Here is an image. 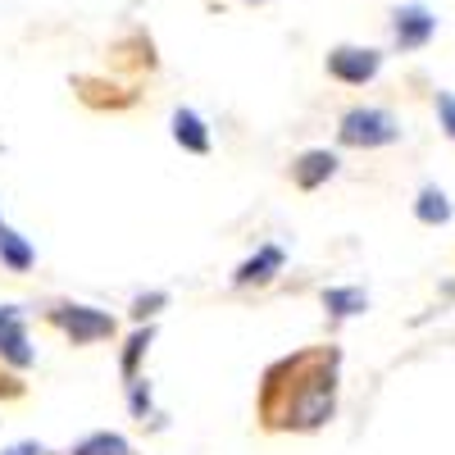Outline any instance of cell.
<instances>
[{
  "label": "cell",
  "mask_w": 455,
  "mask_h": 455,
  "mask_svg": "<svg viewBox=\"0 0 455 455\" xmlns=\"http://www.w3.org/2000/svg\"><path fill=\"white\" fill-rule=\"evenodd\" d=\"M433 32H437V14L428 5H419V0L392 10V42L401 51H424L433 42Z\"/></svg>",
  "instance_id": "3957f363"
},
{
  "label": "cell",
  "mask_w": 455,
  "mask_h": 455,
  "mask_svg": "<svg viewBox=\"0 0 455 455\" xmlns=\"http://www.w3.org/2000/svg\"><path fill=\"white\" fill-rule=\"evenodd\" d=\"M269 401H278V410L264 419L269 428H300V433L323 428L337 410V351H306L278 360L264 373L259 392V405Z\"/></svg>",
  "instance_id": "6da1fadb"
},
{
  "label": "cell",
  "mask_w": 455,
  "mask_h": 455,
  "mask_svg": "<svg viewBox=\"0 0 455 455\" xmlns=\"http://www.w3.org/2000/svg\"><path fill=\"white\" fill-rule=\"evenodd\" d=\"M0 259H5L14 274L32 269V259H36V255H32V246H28L19 233H14V228H5V223H0Z\"/></svg>",
  "instance_id": "7c38bea8"
},
{
  "label": "cell",
  "mask_w": 455,
  "mask_h": 455,
  "mask_svg": "<svg viewBox=\"0 0 455 455\" xmlns=\"http://www.w3.org/2000/svg\"><path fill=\"white\" fill-rule=\"evenodd\" d=\"M437 119H442L446 137L455 141V96H451V92H437Z\"/></svg>",
  "instance_id": "2e32d148"
},
{
  "label": "cell",
  "mask_w": 455,
  "mask_h": 455,
  "mask_svg": "<svg viewBox=\"0 0 455 455\" xmlns=\"http://www.w3.org/2000/svg\"><path fill=\"white\" fill-rule=\"evenodd\" d=\"M150 337H156V328H141V332H132V341H128V351H124V378H137V360L146 355V347H150Z\"/></svg>",
  "instance_id": "5bb4252c"
},
{
  "label": "cell",
  "mask_w": 455,
  "mask_h": 455,
  "mask_svg": "<svg viewBox=\"0 0 455 455\" xmlns=\"http://www.w3.org/2000/svg\"><path fill=\"white\" fill-rule=\"evenodd\" d=\"M378 68H383V55L373 46H337L328 55V73L337 83H351V87H364L378 78Z\"/></svg>",
  "instance_id": "277c9868"
},
{
  "label": "cell",
  "mask_w": 455,
  "mask_h": 455,
  "mask_svg": "<svg viewBox=\"0 0 455 455\" xmlns=\"http://www.w3.org/2000/svg\"><path fill=\"white\" fill-rule=\"evenodd\" d=\"M414 214H419V223H428V228L451 223V201H446L442 187H424L419 201H414Z\"/></svg>",
  "instance_id": "8fae6325"
},
{
  "label": "cell",
  "mask_w": 455,
  "mask_h": 455,
  "mask_svg": "<svg viewBox=\"0 0 455 455\" xmlns=\"http://www.w3.org/2000/svg\"><path fill=\"white\" fill-rule=\"evenodd\" d=\"M51 319H55V323L68 332V341H73V347H87V341L114 337V319H109L105 310H92V306H60Z\"/></svg>",
  "instance_id": "5b68a950"
},
{
  "label": "cell",
  "mask_w": 455,
  "mask_h": 455,
  "mask_svg": "<svg viewBox=\"0 0 455 455\" xmlns=\"http://www.w3.org/2000/svg\"><path fill=\"white\" fill-rule=\"evenodd\" d=\"M128 401H132L137 419H146V414H150V392L141 387V378H128Z\"/></svg>",
  "instance_id": "9a60e30c"
},
{
  "label": "cell",
  "mask_w": 455,
  "mask_h": 455,
  "mask_svg": "<svg viewBox=\"0 0 455 455\" xmlns=\"http://www.w3.org/2000/svg\"><path fill=\"white\" fill-rule=\"evenodd\" d=\"M156 306H164V291H156V296H137L132 315H137V319H146V315H156Z\"/></svg>",
  "instance_id": "e0dca14e"
},
{
  "label": "cell",
  "mask_w": 455,
  "mask_h": 455,
  "mask_svg": "<svg viewBox=\"0 0 455 455\" xmlns=\"http://www.w3.org/2000/svg\"><path fill=\"white\" fill-rule=\"evenodd\" d=\"M332 173H337V156H332V150H306V156L291 164V178H296L300 192H315V187H323Z\"/></svg>",
  "instance_id": "8992f818"
},
{
  "label": "cell",
  "mask_w": 455,
  "mask_h": 455,
  "mask_svg": "<svg viewBox=\"0 0 455 455\" xmlns=\"http://www.w3.org/2000/svg\"><path fill=\"white\" fill-rule=\"evenodd\" d=\"M0 355L10 364H32V347H28V332H23V319L19 310H0Z\"/></svg>",
  "instance_id": "52a82bcc"
},
{
  "label": "cell",
  "mask_w": 455,
  "mask_h": 455,
  "mask_svg": "<svg viewBox=\"0 0 455 455\" xmlns=\"http://www.w3.org/2000/svg\"><path fill=\"white\" fill-rule=\"evenodd\" d=\"M341 146H360V150H373V146H392L401 137V124L392 119L387 109H373V105H360V109H347L341 114V128H337Z\"/></svg>",
  "instance_id": "7a4b0ae2"
},
{
  "label": "cell",
  "mask_w": 455,
  "mask_h": 455,
  "mask_svg": "<svg viewBox=\"0 0 455 455\" xmlns=\"http://www.w3.org/2000/svg\"><path fill=\"white\" fill-rule=\"evenodd\" d=\"M173 141L182 150H192V156H205L210 150V128H205V119L196 109H178L173 114Z\"/></svg>",
  "instance_id": "ba28073f"
},
{
  "label": "cell",
  "mask_w": 455,
  "mask_h": 455,
  "mask_svg": "<svg viewBox=\"0 0 455 455\" xmlns=\"http://www.w3.org/2000/svg\"><path fill=\"white\" fill-rule=\"evenodd\" d=\"M283 259H287L283 246H259V251L242 264V269H237V283H242V287H246V283H269V278L283 269Z\"/></svg>",
  "instance_id": "9c48e42d"
},
{
  "label": "cell",
  "mask_w": 455,
  "mask_h": 455,
  "mask_svg": "<svg viewBox=\"0 0 455 455\" xmlns=\"http://www.w3.org/2000/svg\"><path fill=\"white\" fill-rule=\"evenodd\" d=\"M73 455H132V446L119 433H92L73 446Z\"/></svg>",
  "instance_id": "4fadbf2b"
},
{
  "label": "cell",
  "mask_w": 455,
  "mask_h": 455,
  "mask_svg": "<svg viewBox=\"0 0 455 455\" xmlns=\"http://www.w3.org/2000/svg\"><path fill=\"white\" fill-rule=\"evenodd\" d=\"M323 310L337 315V319L364 315V310H369V291H364V287H328V291H323Z\"/></svg>",
  "instance_id": "30bf717a"
},
{
  "label": "cell",
  "mask_w": 455,
  "mask_h": 455,
  "mask_svg": "<svg viewBox=\"0 0 455 455\" xmlns=\"http://www.w3.org/2000/svg\"><path fill=\"white\" fill-rule=\"evenodd\" d=\"M5 455H42V451H36V442H23V446H14V451H5Z\"/></svg>",
  "instance_id": "ac0fdd59"
}]
</instances>
